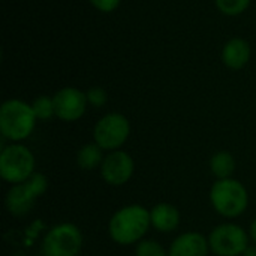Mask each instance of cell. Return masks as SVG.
<instances>
[{"instance_id":"cell-1","label":"cell","mask_w":256,"mask_h":256,"mask_svg":"<svg viewBox=\"0 0 256 256\" xmlns=\"http://www.w3.org/2000/svg\"><path fill=\"white\" fill-rule=\"evenodd\" d=\"M150 225V212L141 206H128L111 218L108 230L116 243L128 246L140 242L146 236Z\"/></svg>"},{"instance_id":"cell-2","label":"cell","mask_w":256,"mask_h":256,"mask_svg":"<svg viewBox=\"0 0 256 256\" xmlns=\"http://www.w3.org/2000/svg\"><path fill=\"white\" fill-rule=\"evenodd\" d=\"M36 120L32 105L24 100L9 99L0 106V132L10 141L27 138L34 129Z\"/></svg>"},{"instance_id":"cell-3","label":"cell","mask_w":256,"mask_h":256,"mask_svg":"<svg viewBox=\"0 0 256 256\" xmlns=\"http://www.w3.org/2000/svg\"><path fill=\"white\" fill-rule=\"evenodd\" d=\"M214 210L225 218H237L248 208V192L244 186L232 178L218 180L210 192Z\"/></svg>"},{"instance_id":"cell-4","label":"cell","mask_w":256,"mask_h":256,"mask_svg":"<svg viewBox=\"0 0 256 256\" xmlns=\"http://www.w3.org/2000/svg\"><path fill=\"white\" fill-rule=\"evenodd\" d=\"M34 158L32 152L20 144H10L0 153V176L12 184L28 180L34 172Z\"/></svg>"},{"instance_id":"cell-5","label":"cell","mask_w":256,"mask_h":256,"mask_svg":"<svg viewBox=\"0 0 256 256\" xmlns=\"http://www.w3.org/2000/svg\"><path fill=\"white\" fill-rule=\"evenodd\" d=\"M130 134L129 120L120 112H110L104 116L93 129L94 142L108 152H114L120 148Z\"/></svg>"},{"instance_id":"cell-6","label":"cell","mask_w":256,"mask_h":256,"mask_svg":"<svg viewBox=\"0 0 256 256\" xmlns=\"http://www.w3.org/2000/svg\"><path fill=\"white\" fill-rule=\"evenodd\" d=\"M48 182L42 174H33L28 180L12 186L6 195V207L14 216L30 212L36 200L46 190Z\"/></svg>"},{"instance_id":"cell-7","label":"cell","mask_w":256,"mask_h":256,"mask_svg":"<svg viewBox=\"0 0 256 256\" xmlns=\"http://www.w3.org/2000/svg\"><path fill=\"white\" fill-rule=\"evenodd\" d=\"M82 246V234L72 224L54 226L44 238V256H76Z\"/></svg>"},{"instance_id":"cell-8","label":"cell","mask_w":256,"mask_h":256,"mask_svg":"<svg viewBox=\"0 0 256 256\" xmlns=\"http://www.w3.org/2000/svg\"><path fill=\"white\" fill-rule=\"evenodd\" d=\"M208 244L218 256H238L243 255L249 248V237L243 228L225 224L212 231Z\"/></svg>"},{"instance_id":"cell-9","label":"cell","mask_w":256,"mask_h":256,"mask_svg":"<svg viewBox=\"0 0 256 256\" xmlns=\"http://www.w3.org/2000/svg\"><path fill=\"white\" fill-rule=\"evenodd\" d=\"M56 117L63 122L80 120L87 110V96L76 87H63L52 96Z\"/></svg>"},{"instance_id":"cell-10","label":"cell","mask_w":256,"mask_h":256,"mask_svg":"<svg viewBox=\"0 0 256 256\" xmlns=\"http://www.w3.org/2000/svg\"><path fill=\"white\" fill-rule=\"evenodd\" d=\"M134 170L135 165L132 158L122 150L111 152L100 165V174L111 186H122L128 183L134 174Z\"/></svg>"},{"instance_id":"cell-11","label":"cell","mask_w":256,"mask_h":256,"mask_svg":"<svg viewBox=\"0 0 256 256\" xmlns=\"http://www.w3.org/2000/svg\"><path fill=\"white\" fill-rule=\"evenodd\" d=\"M222 63L231 70H240L248 66L252 58V46L243 38H231L225 42L220 52Z\"/></svg>"},{"instance_id":"cell-12","label":"cell","mask_w":256,"mask_h":256,"mask_svg":"<svg viewBox=\"0 0 256 256\" xmlns=\"http://www.w3.org/2000/svg\"><path fill=\"white\" fill-rule=\"evenodd\" d=\"M208 242L200 232H186L174 240L168 256H207Z\"/></svg>"},{"instance_id":"cell-13","label":"cell","mask_w":256,"mask_h":256,"mask_svg":"<svg viewBox=\"0 0 256 256\" xmlns=\"http://www.w3.org/2000/svg\"><path fill=\"white\" fill-rule=\"evenodd\" d=\"M150 220H152V226L159 232H171L177 230L180 224V213L174 206L162 202L152 208Z\"/></svg>"},{"instance_id":"cell-14","label":"cell","mask_w":256,"mask_h":256,"mask_svg":"<svg viewBox=\"0 0 256 256\" xmlns=\"http://www.w3.org/2000/svg\"><path fill=\"white\" fill-rule=\"evenodd\" d=\"M104 156H102V148L93 142V144H86L80 148L78 154H76V164L81 170L86 171H92L96 166L102 165L104 162Z\"/></svg>"},{"instance_id":"cell-15","label":"cell","mask_w":256,"mask_h":256,"mask_svg":"<svg viewBox=\"0 0 256 256\" xmlns=\"http://www.w3.org/2000/svg\"><path fill=\"white\" fill-rule=\"evenodd\" d=\"M210 168H212V172L219 180H225V178H230L234 174V171H236V160H234L231 153L219 152V153H216L212 158Z\"/></svg>"},{"instance_id":"cell-16","label":"cell","mask_w":256,"mask_h":256,"mask_svg":"<svg viewBox=\"0 0 256 256\" xmlns=\"http://www.w3.org/2000/svg\"><path fill=\"white\" fill-rule=\"evenodd\" d=\"M250 3L252 0H214L218 10L226 16H238L244 14Z\"/></svg>"},{"instance_id":"cell-17","label":"cell","mask_w":256,"mask_h":256,"mask_svg":"<svg viewBox=\"0 0 256 256\" xmlns=\"http://www.w3.org/2000/svg\"><path fill=\"white\" fill-rule=\"evenodd\" d=\"M30 105H32L33 112H34V116H36L38 120H50L51 117L56 116L54 100H52V98H50L46 94L38 96Z\"/></svg>"},{"instance_id":"cell-18","label":"cell","mask_w":256,"mask_h":256,"mask_svg":"<svg viewBox=\"0 0 256 256\" xmlns=\"http://www.w3.org/2000/svg\"><path fill=\"white\" fill-rule=\"evenodd\" d=\"M136 256H168L165 249L162 248V244H159L158 242L153 240H142L138 243L136 250H135Z\"/></svg>"},{"instance_id":"cell-19","label":"cell","mask_w":256,"mask_h":256,"mask_svg":"<svg viewBox=\"0 0 256 256\" xmlns=\"http://www.w3.org/2000/svg\"><path fill=\"white\" fill-rule=\"evenodd\" d=\"M86 96H87V102L88 105L94 106V108H102L106 100H108V93L104 87H99V86H94V87H90L87 92H86Z\"/></svg>"},{"instance_id":"cell-20","label":"cell","mask_w":256,"mask_h":256,"mask_svg":"<svg viewBox=\"0 0 256 256\" xmlns=\"http://www.w3.org/2000/svg\"><path fill=\"white\" fill-rule=\"evenodd\" d=\"M88 3L102 14H112L122 4V0H88Z\"/></svg>"},{"instance_id":"cell-21","label":"cell","mask_w":256,"mask_h":256,"mask_svg":"<svg viewBox=\"0 0 256 256\" xmlns=\"http://www.w3.org/2000/svg\"><path fill=\"white\" fill-rule=\"evenodd\" d=\"M250 236H252V240L256 243V219L254 220V224L250 225Z\"/></svg>"},{"instance_id":"cell-22","label":"cell","mask_w":256,"mask_h":256,"mask_svg":"<svg viewBox=\"0 0 256 256\" xmlns=\"http://www.w3.org/2000/svg\"><path fill=\"white\" fill-rule=\"evenodd\" d=\"M243 256H256V248H248Z\"/></svg>"}]
</instances>
